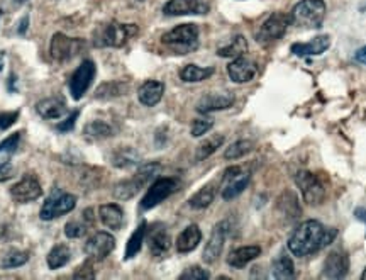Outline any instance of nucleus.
I'll return each instance as SVG.
<instances>
[{
  "mask_svg": "<svg viewBox=\"0 0 366 280\" xmlns=\"http://www.w3.org/2000/svg\"><path fill=\"white\" fill-rule=\"evenodd\" d=\"M222 144H224L222 134H214V136L207 138V140L202 141V143L198 144L197 151H195V160H197V162H202V160L209 158V156L219 150Z\"/></svg>",
  "mask_w": 366,
  "mask_h": 280,
  "instance_id": "72a5a7b5",
  "label": "nucleus"
},
{
  "mask_svg": "<svg viewBox=\"0 0 366 280\" xmlns=\"http://www.w3.org/2000/svg\"><path fill=\"white\" fill-rule=\"evenodd\" d=\"M290 17H292V24L302 25V28L309 29H319L322 23H324L325 17L324 0H300V2L293 7Z\"/></svg>",
  "mask_w": 366,
  "mask_h": 280,
  "instance_id": "20e7f679",
  "label": "nucleus"
},
{
  "mask_svg": "<svg viewBox=\"0 0 366 280\" xmlns=\"http://www.w3.org/2000/svg\"><path fill=\"white\" fill-rule=\"evenodd\" d=\"M27 260H29V255L26 252H21V250H10L9 253L3 255L0 265H2V268L9 270V268L21 267V265L26 263Z\"/></svg>",
  "mask_w": 366,
  "mask_h": 280,
  "instance_id": "58836bf2",
  "label": "nucleus"
},
{
  "mask_svg": "<svg viewBox=\"0 0 366 280\" xmlns=\"http://www.w3.org/2000/svg\"><path fill=\"white\" fill-rule=\"evenodd\" d=\"M128 90V83L124 82H105L95 90V99H115L119 96H124Z\"/></svg>",
  "mask_w": 366,
  "mask_h": 280,
  "instance_id": "f704fd0d",
  "label": "nucleus"
},
{
  "mask_svg": "<svg viewBox=\"0 0 366 280\" xmlns=\"http://www.w3.org/2000/svg\"><path fill=\"white\" fill-rule=\"evenodd\" d=\"M36 112L46 121H52V119L65 118L68 107L65 100L60 99V97H48V99H43L36 104Z\"/></svg>",
  "mask_w": 366,
  "mask_h": 280,
  "instance_id": "aec40b11",
  "label": "nucleus"
},
{
  "mask_svg": "<svg viewBox=\"0 0 366 280\" xmlns=\"http://www.w3.org/2000/svg\"><path fill=\"white\" fill-rule=\"evenodd\" d=\"M77 118H78V111H73V112H71L70 118L65 119L63 122H60V125L56 126V129L60 131V133H70V131H73L75 121H77Z\"/></svg>",
  "mask_w": 366,
  "mask_h": 280,
  "instance_id": "a18cd8bd",
  "label": "nucleus"
},
{
  "mask_svg": "<svg viewBox=\"0 0 366 280\" xmlns=\"http://www.w3.org/2000/svg\"><path fill=\"white\" fill-rule=\"evenodd\" d=\"M229 229L231 223L227 219L220 221V223H217L216 226H214L207 245H205L204 248V253H202V260H204L205 263H214V261L219 258V255L222 253L224 241H226L227 235H229Z\"/></svg>",
  "mask_w": 366,
  "mask_h": 280,
  "instance_id": "9b49d317",
  "label": "nucleus"
},
{
  "mask_svg": "<svg viewBox=\"0 0 366 280\" xmlns=\"http://www.w3.org/2000/svg\"><path fill=\"white\" fill-rule=\"evenodd\" d=\"M361 279L366 280V268H365V272H363V274H361Z\"/></svg>",
  "mask_w": 366,
  "mask_h": 280,
  "instance_id": "864d4df0",
  "label": "nucleus"
},
{
  "mask_svg": "<svg viewBox=\"0 0 366 280\" xmlns=\"http://www.w3.org/2000/svg\"><path fill=\"white\" fill-rule=\"evenodd\" d=\"M100 221L111 229H121L124 224V211L117 204H104L99 209Z\"/></svg>",
  "mask_w": 366,
  "mask_h": 280,
  "instance_id": "393cba45",
  "label": "nucleus"
},
{
  "mask_svg": "<svg viewBox=\"0 0 366 280\" xmlns=\"http://www.w3.org/2000/svg\"><path fill=\"white\" fill-rule=\"evenodd\" d=\"M12 177H14V166L10 165L7 160H2V162H0V182H5Z\"/></svg>",
  "mask_w": 366,
  "mask_h": 280,
  "instance_id": "de8ad7c7",
  "label": "nucleus"
},
{
  "mask_svg": "<svg viewBox=\"0 0 366 280\" xmlns=\"http://www.w3.org/2000/svg\"><path fill=\"white\" fill-rule=\"evenodd\" d=\"M271 272H273L275 279H293L295 277V267H293V261L288 255L282 252L277 258L273 260L271 265Z\"/></svg>",
  "mask_w": 366,
  "mask_h": 280,
  "instance_id": "bb28decb",
  "label": "nucleus"
},
{
  "mask_svg": "<svg viewBox=\"0 0 366 280\" xmlns=\"http://www.w3.org/2000/svg\"><path fill=\"white\" fill-rule=\"evenodd\" d=\"M260 255H262V246H241V248H236L229 253V257H227V265L239 270V268H244L249 261L256 260Z\"/></svg>",
  "mask_w": 366,
  "mask_h": 280,
  "instance_id": "5701e85b",
  "label": "nucleus"
},
{
  "mask_svg": "<svg viewBox=\"0 0 366 280\" xmlns=\"http://www.w3.org/2000/svg\"><path fill=\"white\" fill-rule=\"evenodd\" d=\"M27 23H29V17H24L23 21H21V25H19V34H24V32H26V29H27Z\"/></svg>",
  "mask_w": 366,
  "mask_h": 280,
  "instance_id": "603ef678",
  "label": "nucleus"
},
{
  "mask_svg": "<svg viewBox=\"0 0 366 280\" xmlns=\"http://www.w3.org/2000/svg\"><path fill=\"white\" fill-rule=\"evenodd\" d=\"M329 45H331L329 36L322 34L314 38L312 41L309 43H295L290 50H292V53L295 54V56H317V54L324 53V51L329 48Z\"/></svg>",
  "mask_w": 366,
  "mask_h": 280,
  "instance_id": "412c9836",
  "label": "nucleus"
},
{
  "mask_svg": "<svg viewBox=\"0 0 366 280\" xmlns=\"http://www.w3.org/2000/svg\"><path fill=\"white\" fill-rule=\"evenodd\" d=\"M278 209L282 211V214L290 216L292 219L299 217V214L302 213V207L299 206V199H297V195L288 191L284 192V195L278 199Z\"/></svg>",
  "mask_w": 366,
  "mask_h": 280,
  "instance_id": "e433bc0d",
  "label": "nucleus"
},
{
  "mask_svg": "<svg viewBox=\"0 0 366 280\" xmlns=\"http://www.w3.org/2000/svg\"><path fill=\"white\" fill-rule=\"evenodd\" d=\"M248 51V41L244 36H234L226 46H220L217 50V54L222 58H239Z\"/></svg>",
  "mask_w": 366,
  "mask_h": 280,
  "instance_id": "c756f323",
  "label": "nucleus"
},
{
  "mask_svg": "<svg viewBox=\"0 0 366 280\" xmlns=\"http://www.w3.org/2000/svg\"><path fill=\"white\" fill-rule=\"evenodd\" d=\"M253 148H255L253 141L239 140V141H236V143L231 144V147H227L226 153H224V158H226V160L242 158V156H246L248 153H251Z\"/></svg>",
  "mask_w": 366,
  "mask_h": 280,
  "instance_id": "4c0bfd02",
  "label": "nucleus"
},
{
  "mask_svg": "<svg viewBox=\"0 0 366 280\" xmlns=\"http://www.w3.org/2000/svg\"><path fill=\"white\" fill-rule=\"evenodd\" d=\"M249 180H251V172L246 170L244 166H229V169L224 172L222 177V191H220V195H222L224 201H233V199L238 197V195L248 187Z\"/></svg>",
  "mask_w": 366,
  "mask_h": 280,
  "instance_id": "0eeeda50",
  "label": "nucleus"
},
{
  "mask_svg": "<svg viewBox=\"0 0 366 280\" xmlns=\"http://www.w3.org/2000/svg\"><path fill=\"white\" fill-rule=\"evenodd\" d=\"M70 258L71 250L68 248L67 245H56L52 252L48 253L46 261H48V267L52 268V270H58V268H61L63 265H67L68 261H70Z\"/></svg>",
  "mask_w": 366,
  "mask_h": 280,
  "instance_id": "c9c22d12",
  "label": "nucleus"
},
{
  "mask_svg": "<svg viewBox=\"0 0 366 280\" xmlns=\"http://www.w3.org/2000/svg\"><path fill=\"white\" fill-rule=\"evenodd\" d=\"M112 134H114V129L105 121H100V119H95V121L89 122L83 127V136L89 141L105 140V138H111Z\"/></svg>",
  "mask_w": 366,
  "mask_h": 280,
  "instance_id": "cd10ccee",
  "label": "nucleus"
},
{
  "mask_svg": "<svg viewBox=\"0 0 366 280\" xmlns=\"http://www.w3.org/2000/svg\"><path fill=\"white\" fill-rule=\"evenodd\" d=\"M19 141H21V133L10 134L9 138H5V140L0 143V153H14L17 150V147H19Z\"/></svg>",
  "mask_w": 366,
  "mask_h": 280,
  "instance_id": "37998d69",
  "label": "nucleus"
},
{
  "mask_svg": "<svg viewBox=\"0 0 366 280\" xmlns=\"http://www.w3.org/2000/svg\"><path fill=\"white\" fill-rule=\"evenodd\" d=\"M202 239V231L197 224H190L183 229L176 238V252L179 253H188L194 252L198 246Z\"/></svg>",
  "mask_w": 366,
  "mask_h": 280,
  "instance_id": "b1692460",
  "label": "nucleus"
},
{
  "mask_svg": "<svg viewBox=\"0 0 366 280\" xmlns=\"http://www.w3.org/2000/svg\"><path fill=\"white\" fill-rule=\"evenodd\" d=\"M43 195V187L36 177L27 175L10 187V197L16 202H32Z\"/></svg>",
  "mask_w": 366,
  "mask_h": 280,
  "instance_id": "4468645a",
  "label": "nucleus"
},
{
  "mask_svg": "<svg viewBox=\"0 0 366 280\" xmlns=\"http://www.w3.org/2000/svg\"><path fill=\"white\" fill-rule=\"evenodd\" d=\"M83 41L80 39H71L68 36L56 32L49 43V54L56 63H67L73 60L78 53H82Z\"/></svg>",
  "mask_w": 366,
  "mask_h": 280,
  "instance_id": "6e6552de",
  "label": "nucleus"
},
{
  "mask_svg": "<svg viewBox=\"0 0 366 280\" xmlns=\"http://www.w3.org/2000/svg\"><path fill=\"white\" fill-rule=\"evenodd\" d=\"M87 233V224L78 223V221H70V223L65 226V235L68 238H82Z\"/></svg>",
  "mask_w": 366,
  "mask_h": 280,
  "instance_id": "a19ab883",
  "label": "nucleus"
},
{
  "mask_svg": "<svg viewBox=\"0 0 366 280\" xmlns=\"http://www.w3.org/2000/svg\"><path fill=\"white\" fill-rule=\"evenodd\" d=\"M163 12L166 16H201L209 12V3L204 0H168Z\"/></svg>",
  "mask_w": 366,
  "mask_h": 280,
  "instance_id": "ddd939ff",
  "label": "nucleus"
},
{
  "mask_svg": "<svg viewBox=\"0 0 366 280\" xmlns=\"http://www.w3.org/2000/svg\"><path fill=\"white\" fill-rule=\"evenodd\" d=\"M227 74L229 78L236 83H246L249 80H253L258 74V67H256L255 61L248 60L244 56L234 58L229 65H227Z\"/></svg>",
  "mask_w": 366,
  "mask_h": 280,
  "instance_id": "dca6fc26",
  "label": "nucleus"
},
{
  "mask_svg": "<svg viewBox=\"0 0 366 280\" xmlns=\"http://www.w3.org/2000/svg\"><path fill=\"white\" fill-rule=\"evenodd\" d=\"M214 72L216 70H214L212 67L202 68V67H197V65H187V67L182 68V72H180V78L188 83L202 82V80L210 78V76L214 75Z\"/></svg>",
  "mask_w": 366,
  "mask_h": 280,
  "instance_id": "2f4dec72",
  "label": "nucleus"
},
{
  "mask_svg": "<svg viewBox=\"0 0 366 280\" xmlns=\"http://www.w3.org/2000/svg\"><path fill=\"white\" fill-rule=\"evenodd\" d=\"M338 236V229L325 228L319 221H306L293 231L288 239V250L295 257H309L324 246L331 245Z\"/></svg>",
  "mask_w": 366,
  "mask_h": 280,
  "instance_id": "f257e3e1",
  "label": "nucleus"
},
{
  "mask_svg": "<svg viewBox=\"0 0 366 280\" xmlns=\"http://www.w3.org/2000/svg\"><path fill=\"white\" fill-rule=\"evenodd\" d=\"M350 270V258L343 252H332L325 258L322 279H344Z\"/></svg>",
  "mask_w": 366,
  "mask_h": 280,
  "instance_id": "f3484780",
  "label": "nucleus"
},
{
  "mask_svg": "<svg viewBox=\"0 0 366 280\" xmlns=\"http://www.w3.org/2000/svg\"><path fill=\"white\" fill-rule=\"evenodd\" d=\"M176 189H179V182H176L175 178H158V180L148 189L146 195H144L143 201H141V209H153V207H157L158 204H161L165 199H168Z\"/></svg>",
  "mask_w": 366,
  "mask_h": 280,
  "instance_id": "1a4fd4ad",
  "label": "nucleus"
},
{
  "mask_svg": "<svg viewBox=\"0 0 366 280\" xmlns=\"http://www.w3.org/2000/svg\"><path fill=\"white\" fill-rule=\"evenodd\" d=\"M24 2H27V0H17V3H24Z\"/></svg>",
  "mask_w": 366,
  "mask_h": 280,
  "instance_id": "5fc2aeb1",
  "label": "nucleus"
},
{
  "mask_svg": "<svg viewBox=\"0 0 366 280\" xmlns=\"http://www.w3.org/2000/svg\"><path fill=\"white\" fill-rule=\"evenodd\" d=\"M212 126H214V121L210 118L195 119L194 125H192V136L194 138L204 136L205 133H209V131L212 129Z\"/></svg>",
  "mask_w": 366,
  "mask_h": 280,
  "instance_id": "ea45409f",
  "label": "nucleus"
},
{
  "mask_svg": "<svg viewBox=\"0 0 366 280\" xmlns=\"http://www.w3.org/2000/svg\"><path fill=\"white\" fill-rule=\"evenodd\" d=\"M141 2H143V0H141Z\"/></svg>",
  "mask_w": 366,
  "mask_h": 280,
  "instance_id": "4d7b16f0",
  "label": "nucleus"
},
{
  "mask_svg": "<svg viewBox=\"0 0 366 280\" xmlns=\"http://www.w3.org/2000/svg\"><path fill=\"white\" fill-rule=\"evenodd\" d=\"M292 24V17L287 14L275 12L264 21L258 32V41H273V39L284 38L288 25Z\"/></svg>",
  "mask_w": 366,
  "mask_h": 280,
  "instance_id": "f8f14e48",
  "label": "nucleus"
},
{
  "mask_svg": "<svg viewBox=\"0 0 366 280\" xmlns=\"http://www.w3.org/2000/svg\"><path fill=\"white\" fill-rule=\"evenodd\" d=\"M354 60H356L358 63L366 65V46H363V48H360L356 51V54H354Z\"/></svg>",
  "mask_w": 366,
  "mask_h": 280,
  "instance_id": "09e8293b",
  "label": "nucleus"
},
{
  "mask_svg": "<svg viewBox=\"0 0 366 280\" xmlns=\"http://www.w3.org/2000/svg\"><path fill=\"white\" fill-rule=\"evenodd\" d=\"M354 216H356V219L363 221V223L366 224V209H363V207H358V209H354Z\"/></svg>",
  "mask_w": 366,
  "mask_h": 280,
  "instance_id": "8fccbe9b",
  "label": "nucleus"
},
{
  "mask_svg": "<svg viewBox=\"0 0 366 280\" xmlns=\"http://www.w3.org/2000/svg\"><path fill=\"white\" fill-rule=\"evenodd\" d=\"M148 246H150V252L153 257H163V255L168 253L170 246H172V238H170L168 231L163 226H155L148 228Z\"/></svg>",
  "mask_w": 366,
  "mask_h": 280,
  "instance_id": "6ab92c4d",
  "label": "nucleus"
},
{
  "mask_svg": "<svg viewBox=\"0 0 366 280\" xmlns=\"http://www.w3.org/2000/svg\"><path fill=\"white\" fill-rule=\"evenodd\" d=\"M209 277H210V274L207 270H204V268L190 267V268H187V270H185L179 279L180 280H201V279H209Z\"/></svg>",
  "mask_w": 366,
  "mask_h": 280,
  "instance_id": "79ce46f5",
  "label": "nucleus"
},
{
  "mask_svg": "<svg viewBox=\"0 0 366 280\" xmlns=\"http://www.w3.org/2000/svg\"><path fill=\"white\" fill-rule=\"evenodd\" d=\"M73 277L75 279H93L95 277V272H93L92 263H90V261H85V263H83L82 267H80L78 270L75 272Z\"/></svg>",
  "mask_w": 366,
  "mask_h": 280,
  "instance_id": "49530a36",
  "label": "nucleus"
},
{
  "mask_svg": "<svg viewBox=\"0 0 366 280\" xmlns=\"http://www.w3.org/2000/svg\"><path fill=\"white\" fill-rule=\"evenodd\" d=\"M216 194H217L216 184H207L205 187H202L197 194L192 195L188 204H190V207H194V209H205V207H209L210 204L214 202Z\"/></svg>",
  "mask_w": 366,
  "mask_h": 280,
  "instance_id": "7c9ffc66",
  "label": "nucleus"
},
{
  "mask_svg": "<svg viewBox=\"0 0 366 280\" xmlns=\"http://www.w3.org/2000/svg\"><path fill=\"white\" fill-rule=\"evenodd\" d=\"M137 32H139V28L136 24L108 23L97 29L93 36V45L99 48H122Z\"/></svg>",
  "mask_w": 366,
  "mask_h": 280,
  "instance_id": "f03ea898",
  "label": "nucleus"
},
{
  "mask_svg": "<svg viewBox=\"0 0 366 280\" xmlns=\"http://www.w3.org/2000/svg\"><path fill=\"white\" fill-rule=\"evenodd\" d=\"M295 184L302 192V197L309 206H319L325 199V185L319 175L309 170H299L295 173Z\"/></svg>",
  "mask_w": 366,
  "mask_h": 280,
  "instance_id": "423d86ee",
  "label": "nucleus"
},
{
  "mask_svg": "<svg viewBox=\"0 0 366 280\" xmlns=\"http://www.w3.org/2000/svg\"><path fill=\"white\" fill-rule=\"evenodd\" d=\"M93 76H95V63L92 60H83L70 78V92L75 100H80L85 96L92 85Z\"/></svg>",
  "mask_w": 366,
  "mask_h": 280,
  "instance_id": "9d476101",
  "label": "nucleus"
},
{
  "mask_svg": "<svg viewBox=\"0 0 366 280\" xmlns=\"http://www.w3.org/2000/svg\"><path fill=\"white\" fill-rule=\"evenodd\" d=\"M0 70H2V61H0Z\"/></svg>",
  "mask_w": 366,
  "mask_h": 280,
  "instance_id": "6e6d98bb",
  "label": "nucleus"
},
{
  "mask_svg": "<svg viewBox=\"0 0 366 280\" xmlns=\"http://www.w3.org/2000/svg\"><path fill=\"white\" fill-rule=\"evenodd\" d=\"M115 248V239L111 233L99 231L85 243V253L89 255L92 260H104L108 257Z\"/></svg>",
  "mask_w": 366,
  "mask_h": 280,
  "instance_id": "2eb2a0df",
  "label": "nucleus"
},
{
  "mask_svg": "<svg viewBox=\"0 0 366 280\" xmlns=\"http://www.w3.org/2000/svg\"><path fill=\"white\" fill-rule=\"evenodd\" d=\"M75 206H77L75 195L67 194V192H63L61 189L56 187L53 189L49 197L43 204L39 216H41L43 221L56 219V217L63 216V214L71 213V211L75 209Z\"/></svg>",
  "mask_w": 366,
  "mask_h": 280,
  "instance_id": "39448f33",
  "label": "nucleus"
},
{
  "mask_svg": "<svg viewBox=\"0 0 366 280\" xmlns=\"http://www.w3.org/2000/svg\"><path fill=\"white\" fill-rule=\"evenodd\" d=\"M141 189H143V185L136 180V177L128 178V180H122L115 185L114 197L119 199V201H129V199H133Z\"/></svg>",
  "mask_w": 366,
  "mask_h": 280,
  "instance_id": "473e14b6",
  "label": "nucleus"
},
{
  "mask_svg": "<svg viewBox=\"0 0 366 280\" xmlns=\"http://www.w3.org/2000/svg\"><path fill=\"white\" fill-rule=\"evenodd\" d=\"M163 94H165V83L158 82V80H148L137 90L139 102L143 105H148V107L157 105L163 99Z\"/></svg>",
  "mask_w": 366,
  "mask_h": 280,
  "instance_id": "4be33fe9",
  "label": "nucleus"
},
{
  "mask_svg": "<svg viewBox=\"0 0 366 280\" xmlns=\"http://www.w3.org/2000/svg\"><path fill=\"white\" fill-rule=\"evenodd\" d=\"M233 104H234V96L231 92H212L198 100L197 111L202 112V114H209V112L229 109Z\"/></svg>",
  "mask_w": 366,
  "mask_h": 280,
  "instance_id": "a211bd4d",
  "label": "nucleus"
},
{
  "mask_svg": "<svg viewBox=\"0 0 366 280\" xmlns=\"http://www.w3.org/2000/svg\"><path fill=\"white\" fill-rule=\"evenodd\" d=\"M83 217H85L87 223H93V209H85L83 211Z\"/></svg>",
  "mask_w": 366,
  "mask_h": 280,
  "instance_id": "3c124183",
  "label": "nucleus"
},
{
  "mask_svg": "<svg viewBox=\"0 0 366 280\" xmlns=\"http://www.w3.org/2000/svg\"><path fill=\"white\" fill-rule=\"evenodd\" d=\"M146 235H148V223L146 221H143V223L137 226L136 231H134L131 235L128 245H126V255H124L126 260H131V258H134L137 253L141 252V248H143V241H144V238H146Z\"/></svg>",
  "mask_w": 366,
  "mask_h": 280,
  "instance_id": "c85d7f7f",
  "label": "nucleus"
},
{
  "mask_svg": "<svg viewBox=\"0 0 366 280\" xmlns=\"http://www.w3.org/2000/svg\"><path fill=\"white\" fill-rule=\"evenodd\" d=\"M17 119H19V111L0 112V129H2V131L9 129L10 126L16 125Z\"/></svg>",
  "mask_w": 366,
  "mask_h": 280,
  "instance_id": "c03bdc74",
  "label": "nucleus"
},
{
  "mask_svg": "<svg viewBox=\"0 0 366 280\" xmlns=\"http://www.w3.org/2000/svg\"><path fill=\"white\" fill-rule=\"evenodd\" d=\"M111 160H112V165H114L115 169H131V166L139 163L141 155L134 150V148L124 147L112 153Z\"/></svg>",
  "mask_w": 366,
  "mask_h": 280,
  "instance_id": "a878e982",
  "label": "nucleus"
},
{
  "mask_svg": "<svg viewBox=\"0 0 366 280\" xmlns=\"http://www.w3.org/2000/svg\"><path fill=\"white\" fill-rule=\"evenodd\" d=\"M161 43L176 54H187L198 48V28L195 24H182L165 32Z\"/></svg>",
  "mask_w": 366,
  "mask_h": 280,
  "instance_id": "7ed1b4c3",
  "label": "nucleus"
}]
</instances>
